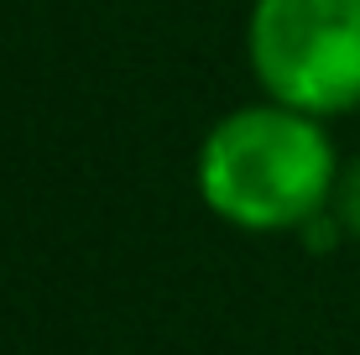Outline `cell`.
<instances>
[{
	"instance_id": "6da1fadb",
	"label": "cell",
	"mask_w": 360,
	"mask_h": 355,
	"mask_svg": "<svg viewBox=\"0 0 360 355\" xmlns=\"http://www.w3.org/2000/svg\"><path fill=\"white\" fill-rule=\"evenodd\" d=\"M334 178L340 162L319 115L282 100L225 115L198 152L204 204L240 230H303L329 209Z\"/></svg>"
},
{
	"instance_id": "7a4b0ae2",
	"label": "cell",
	"mask_w": 360,
	"mask_h": 355,
	"mask_svg": "<svg viewBox=\"0 0 360 355\" xmlns=\"http://www.w3.org/2000/svg\"><path fill=\"white\" fill-rule=\"evenodd\" d=\"M245 42L271 100L308 115L360 105V0H256Z\"/></svg>"
},
{
	"instance_id": "3957f363",
	"label": "cell",
	"mask_w": 360,
	"mask_h": 355,
	"mask_svg": "<svg viewBox=\"0 0 360 355\" xmlns=\"http://www.w3.org/2000/svg\"><path fill=\"white\" fill-rule=\"evenodd\" d=\"M329 209L340 214V225L360 235V157L350 167H340V178H334V193H329Z\"/></svg>"
}]
</instances>
